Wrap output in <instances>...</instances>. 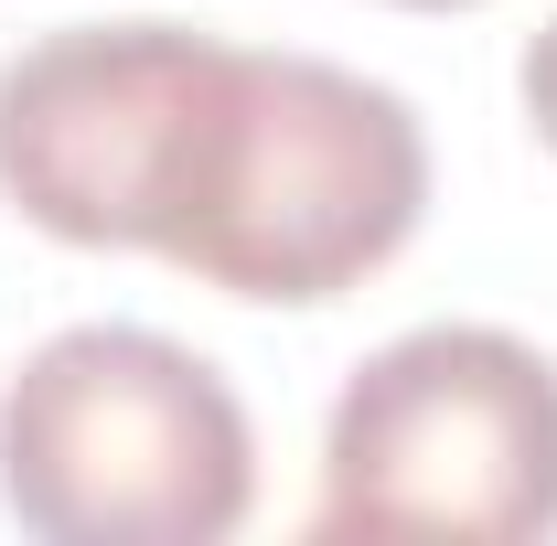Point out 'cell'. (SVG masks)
Wrapping results in <instances>:
<instances>
[{
  "label": "cell",
  "instance_id": "obj_1",
  "mask_svg": "<svg viewBox=\"0 0 557 546\" xmlns=\"http://www.w3.org/2000/svg\"><path fill=\"white\" fill-rule=\"evenodd\" d=\"M0 204L54 247H139L225 300L322 311L429 214L397 86L205 22H65L0 65Z\"/></svg>",
  "mask_w": 557,
  "mask_h": 546
},
{
  "label": "cell",
  "instance_id": "obj_2",
  "mask_svg": "<svg viewBox=\"0 0 557 546\" xmlns=\"http://www.w3.org/2000/svg\"><path fill=\"white\" fill-rule=\"evenodd\" d=\"M0 504L44 546H225L258 504V429L194 343L75 322L0 386Z\"/></svg>",
  "mask_w": 557,
  "mask_h": 546
},
{
  "label": "cell",
  "instance_id": "obj_3",
  "mask_svg": "<svg viewBox=\"0 0 557 546\" xmlns=\"http://www.w3.org/2000/svg\"><path fill=\"white\" fill-rule=\"evenodd\" d=\"M311 536L536 546L557 536V364L493 322H418L354 364L322 429Z\"/></svg>",
  "mask_w": 557,
  "mask_h": 546
},
{
  "label": "cell",
  "instance_id": "obj_4",
  "mask_svg": "<svg viewBox=\"0 0 557 546\" xmlns=\"http://www.w3.org/2000/svg\"><path fill=\"white\" fill-rule=\"evenodd\" d=\"M515 97H525V119H536V139L557 150V11H547V33L525 44V65H515Z\"/></svg>",
  "mask_w": 557,
  "mask_h": 546
},
{
  "label": "cell",
  "instance_id": "obj_5",
  "mask_svg": "<svg viewBox=\"0 0 557 546\" xmlns=\"http://www.w3.org/2000/svg\"><path fill=\"white\" fill-rule=\"evenodd\" d=\"M397 11H472V0H397Z\"/></svg>",
  "mask_w": 557,
  "mask_h": 546
}]
</instances>
